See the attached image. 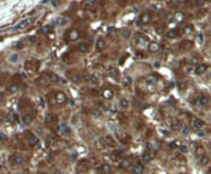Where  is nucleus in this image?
<instances>
[{"label": "nucleus", "instance_id": "7c9ffc66", "mask_svg": "<svg viewBox=\"0 0 211 174\" xmlns=\"http://www.w3.org/2000/svg\"><path fill=\"white\" fill-rule=\"evenodd\" d=\"M79 38H80V34H79V32H76V30H73L72 33H70V40L75 41V40H78Z\"/></svg>", "mask_w": 211, "mask_h": 174}, {"label": "nucleus", "instance_id": "1a4fd4ad", "mask_svg": "<svg viewBox=\"0 0 211 174\" xmlns=\"http://www.w3.org/2000/svg\"><path fill=\"white\" fill-rule=\"evenodd\" d=\"M144 171H146V168H144V165L142 163L134 164V166H133V173L134 174H143Z\"/></svg>", "mask_w": 211, "mask_h": 174}, {"label": "nucleus", "instance_id": "9d476101", "mask_svg": "<svg viewBox=\"0 0 211 174\" xmlns=\"http://www.w3.org/2000/svg\"><path fill=\"white\" fill-rule=\"evenodd\" d=\"M83 80L88 83H93V84L97 83V77L92 73H84L83 74Z\"/></svg>", "mask_w": 211, "mask_h": 174}, {"label": "nucleus", "instance_id": "cd10ccee", "mask_svg": "<svg viewBox=\"0 0 211 174\" xmlns=\"http://www.w3.org/2000/svg\"><path fill=\"white\" fill-rule=\"evenodd\" d=\"M195 154H197V155H202V154H204V147H203V146H201V145L195 146Z\"/></svg>", "mask_w": 211, "mask_h": 174}, {"label": "nucleus", "instance_id": "72a5a7b5", "mask_svg": "<svg viewBox=\"0 0 211 174\" xmlns=\"http://www.w3.org/2000/svg\"><path fill=\"white\" fill-rule=\"evenodd\" d=\"M48 77H49V80L52 82H58L59 81V76L55 75V74H53V73H48Z\"/></svg>", "mask_w": 211, "mask_h": 174}, {"label": "nucleus", "instance_id": "aec40b11", "mask_svg": "<svg viewBox=\"0 0 211 174\" xmlns=\"http://www.w3.org/2000/svg\"><path fill=\"white\" fill-rule=\"evenodd\" d=\"M101 172L102 174H112V166L109 164H103L101 166Z\"/></svg>", "mask_w": 211, "mask_h": 174}, {"label": "nucleus", "instance_id": "a211bd4d", "mask_svg": "<svg viewBox=\"0 0 211 174\" xmlns=\"http://www.w3.org/2000/svg\"><path fill=\"white\" fill-rule=\"evenodd\" d=\"M148 49H149L150 53H157V51L160 50V43H157V42H151V43H149Z\"/></svg>", "mask_w": 211, "mask_h": 174}, {"label": "nucleus", "instance_id": "a19ab883", "mask_svg": "<svg viewBox=\"0 0 211 174\" xmlns=\"http://www.w3.org/2000/svg\"><path fill=\"white\" fill-rule=\"evenodd\" d=\"M4 102H5V95L0 92V104L4 103Z\"/></svg>", "mask_w": 211, "mask_h": 174}, {"label": "nucleus", "instance_id": "f03ea898", "mask_svg": "<svg viewBox=\"0 0 211 174\" xmlns=\"http://www.w3.org/2000/svg\"><path fill=\"white\" fill-rule=\"evenodd\" d=\"M102 143H103L104 146L112 147V148L116 147V145H117V144H116V140L114 139V137L110 136V134H106V136H103V137H102Z\"/></svg>", "mask_w": 211, "mask_h": 174}, {"label": "nucleus", "instance_id": "f704fd0d", "mask_svg": "<svg viewBox=\"0 0 211 174\" xmlns=\"http://www.w3.org/2000/svg\"><path fill=\"white\" fill-rule=\"evenodd\" d=\"M180 144H181V143H178V142H176V140H174V142H170V143H169V147H170L171 150H175V148H178Z\"/></svg>", "mask_w": 211, "mask_h": 174}, {"label": "nucleus", "instance_id": "7ed1b4c3", "mask_svg": "<svg viewBox=\"0 0 211 174\" xmlns=\"http://www.w3.org/2000/svg\"><path fill=\"white\" fill-rule=\"evenodd\" d=\"M54 97H55V103L58 104V105H60V107L65 105V104H67V102H68L67 95L65 92H62V91H58Z\"/></svg>", "mask_w": 211, "mask_h": 174}, {"label": "nucleus", "instance_id": "a878e982", "mask_svg": "<svg viewBox=\"0 0 211 174\" xmlns=\"http://www.w3.org/2000/svg\"><path fill=\"white\" fill-rule=\"evenodd\" d=\"M151 21V16L149 14H143L142 16H141V22L142 24H148Z\"/></svg>", "mask_w": 211, "mask_h": 174}, {"label": "nucleus", "instance_id": "5701e85b", "mask_svg": "<svg viewBox=\"0 0 211 174\" xmlns=\"http://www.w3.org/2000/svg\"><path fill=\"white\" fill-rule=\"evenodd\" d=\"M69 80L72 81L73 83H79V82L81 81V76H80L79 74H76V73H73V74H70Z\"/></svg>", "mask_w": 211, "mask_h": 174}, {"label": "nucleus", "instance_id": "423d86ee", "mask_svg": "<svg viewBox=\"0 0 211 174\" xmlns=\"http://www.w3.org/2000/svg\"><path fill=\"white\" fill-rule=\"evenodd\" d=\"M55 121H56V116L54 113H50L49 112V113L46 115V117H45V124L46 125L52 126V125L55 124Z\"/></svg>", "mask_w": 211, "mask_h": 174}, {"label": "nucleus", "instance_id": "20e7f679", "mask_svg": "<svg viewBox=\"0 0 211 174\" xmlns=\"http://www.w3.org/2000/svg\"><path fill=\"white\" fill-rule=\"evenodd\" d=\"M32 22H33V19H32V18L25 19V20H22L20 24H18L15 27H13V28H12V32H19V30H22V29L27 28Z\"/></svg>", "mask_w": 211, "mask_h": 174}, {"label": "nucleus", "instance_id": "dca6fc26", "mask_svg": "<svg viewBox=\"0 0 211 174\" xmlns=\"http://www.w3.org/2000/svg\"><path fill=\"white\" fill-rule=\"evenodd\" d=\"M33 120H34V117H33V115H31V113H26V115H24V117H22V121H24L26 125H31V124L33 123Z\"/></svg>", "mask_w": 211, "mask_h": 174}, {"label": "nucleus", "instance_id": "ea45409f", "mask_svg": "<svg viewBox=\"0 0 211 174\" xmlns=\"http://www.w3.org/2000/svg\"><path fill=\"white\" fill-rule=\"evenodd\" d=\"M49 30H50V27H49V26H47V27H44L41 32H42V33H45V34H47V33H49Z\"/></svg>", "mask_w": 211, "mask_h": 174}, {"label": "nucleus", "instance_id": "4be33fe9", "mask_svg": "<svg viewBox=\"0 0 211 174\" xmlns=\"http://www.w3.org/2000/svg\"><path fill=\"white\" fill-rule=\"evenodd\" d=\"M147 82H148L149 84H151V85H156V84L158 83V77L155 76V75H149V76L147 77Z\"/></svg>", "mask_w": 211, "mask_h": 174}, {"label": "nucleus", "instance_id": "ddd939ff", "mask_svg": "<svg viewBox=\"0 0 211 174\" xmlns=\"http://www.w3.org/2000/svg\"><path fill=\"white\" fill-rule=\"evenodd\" d=\"M102 96L104 99H112L114 97V91L110 89V88H107L102 91Z\"/></svg>", "mask_w": 211, "mask_h": 174}, {"label": "nucleus", "instance_id": "c756f323", "mask_svg": "<svg viewBox=\"0 0 211 174\" xmlns=\"http://www.w3.org/2000/svg\"><path fill=\"white\" fill-rule=\"evenodd\" d=\"M178 150H180V152H181L182 154H185V153H188V151H189V148H188V146H186L185 144H180Z\"/></svg>", "mask_w": 211, "mask_h": 174}, {"label": "nucleus", "instance_id": "f257e3e1", "mask_svg": "<svg viewBox=\"0 0 211 174\" xmlns=\"http://www.w3.org/2000/svg\"><path fill=\"white\" fill-rule=\"evenodd\" d=\"M8 163L12 166H21L25 163V156L20 153H13V154L10 155Z\"/></svg>", "mask_w": 211, "mask_h": 174}, {"label": "nucleus", "instance_id": "6ab92c4d", "mask_svg": "<svg viewBox=\"0 0 211 174\" xmlns=\"http://www.w3.org/2000/svg\"><path fill=\"white\" fill-rule=\"evenodd\" d=\"M141 159H142V164H148L151 160V154L149 152H143L141 155Z\"/></svg>", "mask_w": 211, "mask_h": 174}, {"label": "nucleus", "instance_id": "412c9836", "mask_svg": "<svg viewBox=\"0 0 211 174\" xmlns=\"http://www.w3.org/2000/svg\"><path fill=\"white\" fill-rule=\"evenodd\" d=\"M118 107L121 108V109H128L129 108V100L127 99V98H122V99H120V102H118Z\"/></svg>", "mask_w": 211, "mask_h": 174}, {"label": "nucleus", "instance_id": "f3484780", "mask_svg": "<svg viewBox=\"0 0 211 174\" xmlns=\"http://www.w3.org/2000/svg\"><path fill=\"white\" fill-rule=\"evenodd\" d=\"M88 168H89V166H88V164H87L86 161L79 163V165L76 166V169H78V172H82V173L87 172V171H88Z\"/></svg>", "mask_w": 211, "mask_h": 174}, {"label": "nucleus", "instance_id": "9b49d317", "mask_svg": "<svg viewBox=\"0 0 211 174\" xmlns=\"http://www.w3.org/2000/svg\"><path fill=\"white\" fill-rule=\"evenodd\" d=\"M27 143H28L29 147H35L39 144V138L35 134H29L28 138H27Z\"/></svg>", "mask_w": 211, "mask_h": 174}, {"label": "nucleus", "instance_id": "c9c22d12", "mask_svg": "<svg viewBox=\"0 0 211 174\" xmlns=\"http://www.w3.org/2000/svg\"><path fill=\"white\" fill-rule=\"evenodd\" d=\"M96 3H97V0H84L86 6H95Z\"/></svg>", "mask_w": 211, "mask_h": 174}, {"label": "nucleus", "instance_id": "6e6552de", "mask_svg": "<svg viewBox=\"0 0 211 174\" xmlns=\"http://www.w3.org/2000/svg\"><path fill=\"white\" fill-rule=\"evenodd\" d=\"M205 126V121L203 120V119H201V118H195L192 120V127L195 129V130H201V129H203Z\"/></svg>", "mask_w": 211, "mask_h": 174}, {"label": "nucleus", "instance_id": "4468645a", "mask_svg": "<svg viewBox=\"0 0 211 174\" xmlns=\"http://www.w3.org/2000/svg\"><path fill=\"white\" fill-rule=\"evenodd\" d=\"M210 161H211V159H210V156L208 155V154H202L201 155V158H199V165H202V166H206V165H209L210 164Z\"/></svg>", "mask_w": 211, "mask_h": 174}, {"label": "nucleus", "instance_id": "473e14b6", "mask_svg": "<svg viewBox=\"0 0 211 174\" xmlns=\"http://www.w3.org/2000/svg\"><path fill=\"white\" fill-rule=\"evenodd\" d=\"M8 90H10V92H12V94H15V92H18V91H19V85L13 84V85H11L10 88H8Z\"/></svg>", "mask_w": 211, "mask_h": 174}, {"label": "nucleus", "instance_id": "79ce46f5", "mask_svg": "<svg viewBox=\"0 0 211 174\" xmlns=\"http://www.w3.org/2000/svg\"><path fill=\"white\" fill-rule=\"evenodd\" d=\"M123 33H125V34H123V36H125V38H129V36H130V32H128V30H123Z\"/></svg>", "mask_w": 211, "mask_h": 174}, {"label": "nucleus", "instance_id": "bb28decb", "mask_svg": "<svg viewBox=\"0 0 211 174\" xmlns=\"http://www.w3.org/2000/svg\"><path fill=\"white\" fill-rule=\"evenodd\" d=\"M172 130L174 131H181V129H182V124L180 123V121L177 120V121H175V123H172Z\"/></svg>", "mask_w": 211, "mask_h": 174}, {"label": "nucleus", "instance_id": "393cba45", "mask_svg": "<svg viewBox=\"0 0 211 174\" xmlns=\"http://www.w3.org/2000/svg\"><path fill=\"white\" fill-rule=\"evenodd\" d=\"M130 166V160L129 159H122L121 160V163H120V167L121 168H123V169H126V168H128Z\"/></svg>", "mask_w": 211, "mask_h": 174}, {"label": "nucleus", "instance_id": "58836bf2", "mask_svg": "<svg viewBox=\"0 0 211 174\" xmlns=\"http://www.w3.org/2000/svg\"><path fill=\"white\" fill-rule=\"evenodd\" d=\"M178 86H180V90H185V88H186V83H184V82H181L180 84H178Z\"/></svg>", "mask_w": 211, "mask_h": 174}, {"label": "nucleus", "instance_id": "0eeeda50", "mask_svg": "<svg viewBox=\"0 0 211 174\" xmlns=\"http://www.w3.org/2000/svg\"><path fill=\"white\" fill-rule=\"evenodd\" d=\"M59 130H60V133H61L63 137H69V136H70V133H72V130H70L69 125H68V124H66V123H62V124L60 125Z\"/></svg>", "mask_w": 211, "mask_h": 174}, {"label": "nucleus", "instance_id": "e433bc0d", "mask_svg": "<svg viewBox=\"0 0 211 174\" xmlns=\"http://www.w3.org/2000/svg\"><path fill=\"white\" fill-rule=\"evenodd\" d=\"M176 36H177V32H176V30H170L168 33V38H170V39H174Z\"/></svg>", "mask_w": 211, "mask_h": 174}, {"label": "nucleus", "instance_id": "39448f33", "mask_svg": "<svg viewBox=\"0 0 211 174\" xmlns=\"http://www.w3.org/2000/svg\"><path fill=\"white\" fill-rule=\"evenodd\" d=\"M209 103H210V100H209V98L206 96H199V97L196 98V105L197 107L205 108V107L209 105Z\"/></svg>", "mask_w": 211, "mask_h": 174}, {"label": "nucleus", "instance_id": "2eb2a0df", "mask_svg": "<svg viewBox=\"0 0 211 174\" xmlns=\"http://www.w3.org/2000/svg\"><path fill=\"white\" fill-rule=\"evenodd\" d=\"M78 49H79L80 53L86 54V53H88V51H89V45L86 43V42H82V43H80V45H79Z\"/></svg>", "mask_w": 211, "mask_h": 174}, {"label": "nucleus", "instance_id": "4c0bfd02", "mask_svg": "<svg viewBox=\"0 0 211 174\" xmlns=\"http://www.w3.org/2000/svg\"><path fill=\"white\" fill-rule=\"evenodd\" d=\"M0 140L4 142V143L7 142V136H6L5 133H1V132H0Z\"/></svg>", "mask_w": 211, "mask_h": 174}, {"label": "nucleus", "instance_id": "f8f14e48", "mask_svg": "<svg viewBox=\"0 0 211 174\" xmlns=\"http://www.w3.org/2000/svg\"><path fill=\"white\" fill-rule=\"evenodd\" d=\"M206 70H208V65L204 64V63H202V64H198V65L196 67V69H195V74H196V75H204V74L206 73Z\"/></svg>", "mask_w": 211, "mask_h": 174}, {"label": "nucleus", "instance_id": "c85d7f7f", "mask_svg": "<svg viewBox=\"0 0 211 174\" xmlns=\"http://www.w3.org/2000/svg\"><path fill=\"white\" fill-rule=\"evenodd\" d=\"M123 85H125L126 88H129V86L131 85V77L126 76L125 78H123Z\"/></svg>", "mask_w": 211, "mask_h": 174}, {"label": "nucleus", "instance_id": "2f4dec72", "mask_svg": "<svg viewBox=\"0 0 211 174\" xmlns=\"http://www.w3.org/2000/svg\"><path fill=\"white\" fill-rule=\"evenodd\" d=\"M181 132L184 134V136H189L190 133H191V130H190V127L189 126H182V129H181Z\"/></svg>", "mask_w": 211, "mask_h": 174}, {"label": "nucleus", "instance_id": "b1692460", "mask_svg": "<svg viewBox=\"0 0 211 174\" xmlns=\"http://www.w3.org/2000/svg\"><path fill=\"white\" fill-rule=\"evenodd\" d=\"M106 47H107V45H106L104 40H102V39L97 40V42H96V49L97 50H103Z\"/></svg>", "mask_w": 211, "mask_h": 174}]
</instances>
